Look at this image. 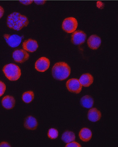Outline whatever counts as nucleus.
<instances>
[{"label":"nucleus","instance_id":"6ab92c4d","mask_svg":"<svg viewBox=\"0 0 118 147\" xmlns=\"http://www.w3.org/2000/svg\"><path fill=\"white\" fill-rule=\"evenodd\" d=\"M34 93L32 91L25 92L22 95V99L25 103L29 104L31 103L34 98Z\"/></svg>","mask_w":118,"mask_h":147},{"label":"nucleus","instance_id":"423d86ee","mask_svg":"<svg viewBox=\"0 0 118 147\" xmlns=\"http://www.w3.org/2000/svg\"><path fill=\"white\" fill-rule=\"evenodd\" d=\"M3 37L8 45L11 48H16L19 46L23 38V37L19 36L17 35H10L7 34H5L3 35Z\"/></svg>","mask_w":118,"mask_h":147},{"label":"nucleus","instance_id":"f3484780","mask_svg":"<svg viewBox=\"0 0 118 147\" xmlns=\"http://www.w3.org/2000/svg\"><path fill=\"white\" fill-rule=\"evenodd\" d=\"M80 103L82 106L85 108H91L94 105V100L89 95H85L81 99Z\"/></svg>","mask_w":118,"mask_h":147},{"label":"nucleus","instance_id":"5701e85b","mask_svg":"<svg viewBox=\"0 0 118 147\" xmlns=\"http://www.w3.org/2000/svg\"><path fill=\"white\" fill-rule=\"evenodd\" d=\"M96 6L98 8L103 9L104 7V4L101 1H98L96 3Z\"/></svg>","mask_w":118,"mask_h":147},{"label":"nucleus","instance_id":"0eeeda50","mask_svg":"<svg viewBox=\"0 0 118 147\" xmlns=\"http://www.w3.org/2000/svg\"><path fill=\"white\" fill-rule=\"evenodd\" d=\"M50 66V60L45 57H42L37 60L35 64V69L39 72L46 71Z\"/></svg>","mask_w":118,"mask_h":147},{"label":"nucleus","instance_id":"20e7f679","mask_svg":"<svg viewBox=\"0 0 118 147\" xmlns=\"http://www.w3.org/2000/svg\"><path fill=\"white\" fill-rule=\"evenodd\" d=\"M78 25V22L76 18L72 17H68L63 21L62 28L64 31L70 34L76 31Z\"/></svg>","mask_w":118,"mask_h":147},{"label":"nucleus","instance_id":"6e6552de","mask_svg":"<svg viewBox=\"0 0 118 147\" xmlns=\"http://www.w3.org/2000/svg\"><path fill=\"white\" fill-rule=\"evenodd\" d=\"M13 57L15 62L23 63L29 59V55L24 50H16L13 52Z\"/></svg>","mask_w":118,"mask_h":147},{"label":"nucleus","instance_id":"393cba45","mask_svg":"<svg viewBox=\"0 0 118 147\" xmlns=\"http://www.w3.org/2000/svg\"><path fill=\"white\" fill-rule=\"evenodd\" d=\"M0 147H11V146L8 142H3L0 143Z\"/></svg>","mask_w":118,"mask_h":147},{"label":"nucleus","instance_id":"7ed1b4c3","mask_svg":"<svg viewBox=\"0 0 118 147\" xmlns=\"http://www.w3.org/2000/svg\"><path fill=\"white\" fill-rule=\"evenodd\" d=\"M3 71L5 76L11 81H16L21 77V69L14 64L6 65L3 69Z\"/></svg>","mask_w":118,"mask_h":147},{"label":"nucleus","instance_id":"dca6fc26","mask_svg":"<svg viewBox=\"0 0 118 147\" xmlns=\"http://www.w3.org/2000/svg\"><path fill=\"white\" fill-rule=\"evenodd\" d=\"M92 132L89 129L84 127L79 132L80 139L84 142L89 141L92 137Z\"/></svg>","mask_w":118,"mask_h":147},{"label":"nucleus","instance_id":"f257e3e1","mask_svg":"<svg viewBox=\"0 0 118 147\" xmlns=\"http://www.w3.org/2000/svg\"><path fill=\"white\" fill-rule=\"evenodd\" d=\"M29 23L28 18L17 12L10 14L7 18L8 27L16 31H19L24 27H27Z\"/></svg>","mask_w":118,"mask_h":147},{"label":"nucleus","instance_id":"b1692460","mask_svg":"<svg viewBox=\"0 0 118 147\" xmlns=\"http://www.w3.org/2000/svg\"><path fill=\"white\" fill-rule=\"evenodd\" d=\"M33 1H20L19 2L25 5H29L33 3Z\"/></svg>","mask_w":118,"mask_h":147},{"label":"nucleus","instance_id":"f8f14e48","mask_svg":"<svg viewBox=\"0 0 118 147\" xmlns=\"http://www.w3.org/2000/svg\"><path fill=\"white\" fill-rule=\"evenodd\" d=\"M24 126L27 129L35 130L38 127V121L34 117L32 116H29L25 118Z\"/></svg>","mask_w":118,"mask_h":147},{"label":"nucleus","instance_id":"f03ea898","mask_svg":"<svg viewBox=\"0 0 118 147\" xmlns=\"http://www.w3.org/2000/svg\"><path fill=\"white\" fill-rule=\"evenodd\" d=\"M52 71L54 78L57 80H63L68 78L70 74L71 69L67 63L58 62L53 66Z\"/></svg>","mask_w":118,"mask_h":147},{"label":"nucleus","instance_id":"4468645a","mask_svg":"<svg viewBox=\"0 0 118 147\" xmlns=\"http://www.w3.org/2000/svg\"><path fill=\"white\" fill-rule=\"evenodd\" d=\"M101 118V113L99 110L95 108H91L88 113V119L91 122L98 121Z\"/></svg>","mask_w":118,"mask_h":147},{"label":"nucleus","instance_id":"bb28decb","mask_svg":"<svg viewBox=\"0 0 118 147\" xmlns=\"http://www.w3.org/2000/svg\"><path fill=\"white\" fill-rule=\"evenodd\" d=\"M4 9L2 7L0 6V18H1L4 14Z\"/></svg>","mask_w":118,"mask_h":147},{"label":"nucleus","instance_id":"9b49d317","mask_svg":"<svg viewBox=\"0 0 118 147\" xmlns=\"http://www.w3.org/2000/svg\"><path fill=\"white\" fill-rule=\"evenodd\" d=\"M101 44V38L96 35H92L89 37L87 41L88 46L92 50H97L98 49Z\"/></svg>","mask_w":118,"mask_h":147},{"label":"nucleus","instance_id":"412c9836","mask_svg":"<svg viewBox=\"0 0 118 147\" xmlns=\"http://www.w3.org/2000/svg\"><path fill=\"white\" fill-rule=\"evenodd\" d=\"M6 86L4 83L0 81V97L3 95L6 90Z\"/></svg>","mask_w":118,"mask_h":147},{"label":"nucleus","instance_id":"ddd939ff","mask_svg":"<svg viewBox=\"0 0 118 147\" xmlns=\"http://www.w3.org/2000/svg\"><path fill=\"white\" fill-rule=\"evenodd\" d=\"M3 107L7 110L13 109L15 105V99L14 97L10 95H7L2 100Z\"/></svg>","mask_w":118,"mask_h":147},{"label":"nucleus","instance_id":"2eb2a0df","mask_svg":"<svg viewBox=\"0 0 118 147\" xmlns=\"http://www.w3.org/2000/svg\"><path fill=\"white\" fill-rule=\"evenodd\" d=\"M79 80L82 86L87 87L93 84L94 78L90 74L86 73L82 75Z\"/></svg>","mask_w":118,"mask_h":147},{"label":"nucleus","instance_id":"aec40b11","mask_svg":"<svg viewBox=\"0 0 118 147\" xmlns=\"http://www.w3.org/2000/svg\"><path fill=\"white\" fill-rule=\"evenodd\" d=\"M47 135L50 139L54 140V139H56L59 136V132L56 129L50 128L48 131Z\"/></svg>","mask_w":118,"mask_h":147},{"label":"nucleus","instance_id":"a211bd4d","mask_svg":"<svg viewBox=\"0 0 118 147\" xmlns=\"http://www.w3.org/2000/svg\"><path fill=\"white\" fill-rule=\"evenodd\" d=\"M61 139L65 143H70L75 140V135L72 131L67 130L63 133L61 136Z\"/></svg>","mask_w":118,"mask_h":147},{"label":"nucleus","instance_id":"a878e982","mask_svg":"<svg viewBox=\"0 0 118 147\" xmlns=\"http://www.w3.org/2000/svg\"><path fill=\"white\" fill-rule=\"evenodd\" d=\"M34 3L38 5H43L45 3V1H34Z\"/></svg>","mask_w":118,"mask_h":147},{"label":"nucleus","instance_id":"4be33fe9","mask_svg":"<svg viewBox=\"0 0 118 147\" xmlns=\"http://www.w3.org/2000/svg\"><path fill=\"white\" fill-rule=\"evenodd\" d=\"M66 147H81V146L80 145L78 142H70V143H68L65 146Z\"/></svg>","mask_w":118,"mask_h":147},{"label":"nucleus","instance_id":"9d476101","mask_svg":"<svg viewBox=\"0 0 118 147\" xmlns=\"http://www.w3.org/2000/svg\"><path fill=\"white\" fill-rule=\"evenodd\" d=\"M23 47L24 50L28 52H34L38 48V42L32 39H29L23 42Z\"/></svg>","mask_w":118,"mask_h":147},{"label":"nucleus","instance_id":"1a4fd4ad","mask_svg":"<svg viewBox=\"0 0 118 147\" xmlns=\"http://www.w3.org/2000/svg\"><path fill=\"white\" fill-rule=\"evenodd\" d=\"M86 38V35L82 30L74 31L71 36V42L75 45H80L84 43Z\"/></svg>","mask_w":118,"mask_h":147},{"label":"nucleus","instance_id":"39448f33","mask_svg":"<svg viewBox=\"0 0 118 147\" xmlns=\"http://www.w3.org/2000/svg\"><path fill=\"white\" fill-rule=\"evenodd\" d=\"M66 85L68 90L74 93H80L82 90V86L77 79H70L68 80Z\"/></svg>","mask_w":118,"mask_h":147}]
</instances>
